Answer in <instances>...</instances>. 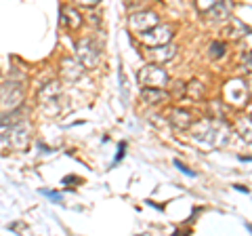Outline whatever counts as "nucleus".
Segmentation results:
<instances>
[{
	"instance_id": "nucleus-14",
	"label": "nucleus",
	"mask_w": 252,
	"mask_h": 236,
	"mask_svg": "<svg viewBox=\"0 0 252 236\" xmlns=\"http://www.w3.org/2000/svg\"><path fill=\"white\" fill-rule=\"evenodd\" d=\"M177 167H179L181 171H183V173H187V175H193V171H189V169L185 167V164H183V162H177Z\"/></svg>"
},
{
	"instance_id": "nucleus-12",
	"label": "nucleus",
	"mask_w": 252,
	"mask_h": 236,
	"mask_svg": "<svg viewBox=\"0 0 252 236\" xmlns=\"http://www.w3.org/2000/svg\"><path fill=\"white\" fill-rule=\"evenodd\" d=\"M225 53V44L223 42H212L210 44V59H219Z\"/></svg>"
},
{
	"instance_id": "nucleus-13",
	"label": "nucleus",
	"mask_w": 252,
	"mask_h": 236,
	"mask_svg": "<svg viewBox=\"0 0 252 236\" xmlns=\"http://www.w3.org/2000/svg\"><path fill=\"white\" fill-rule=\"evenodd\" d=\"M78 2L84 4V6H94V4L99 2V0H78Z\"/></svg>"
},
{
	"instance_id": "nucleus-10",
	"label": "nucleus",
	"mask_w": 252,
	"mask_h": 236,
	"mask_svg": "<svg viewBox=\"0 0 252 236\" xmlns=\"http://www.w3.org/2000/svg\"><path fill=\"white\" fill-rule=\"evenodd\" d=\"M59 84L57 82H51V84H46L42 93H40V101H55V99H59Z\"/></svg>"
},
{
	"instance_id": "nucleus-4",
	"label": "nucleus",
	"mask_w": 252,
	"mask_h": 236,
	"mask_svg": "<svg viewBox=\"0 0 252 236\" xmlns=\"http://www.w3.org/2000/svg\"><path fill=\"white\" fill-rule=\"evenodd\" d=\"M141 97H143L147 104H162V101L168 99V93L162 91V89H156V86H143Z\"/></svg>"
},
{
	"instance_id": "nucleus-3",
	"label": "nucleus",
	"mask_w": 252,
	"mask_h": 236,
	"mask_svg": "<svg viewBox=\"0 0 252 236\" xmlns=\"http://www.w3.org/2000/svg\"><path fill=\"white\" fill-rule=\"evenodd\" d=\"M156 23H160V17H158L156 13H137V15H132L130 17V28L135 30L137 34L145 32V30H149V28H154Z\"/></svg>"
},
{
	"instance_id": "nucleus-2",
	"label": "nucleus",
	"mask_w": 252,
	"mask_h": 236,
	"mask_svg": "<svg viewBox=\"0 0 252 236\" xmlns=\"http://www.w3.org/2000/svg\"><path fill=\"white\" fill-rule=\"evenodd\" d=\"M141 40L149 46H160L164 42H170L172 38V28L170 26H162V23H156L154 28L145 30V32H141Z\"/></svg>"
},
{
	"instance_id": "nucleus-7",
	"label": "nucleus",
	"mask_w": 252,
	"mask_h": 236,
	"mask_svg": "<svg viewBox=\"0 0 252 236\" xmlns=\"http://www.w3.org/2000/svg\"><path fill=\"white\" fill-rule=\"evenodd\" d=\"M191 122H193V118L187 110H175V112H172V124H175L177 129H189Z\"/></svg>"
},
{
	"instance_id": "nucleus-8",
	"label": "nucleus",
	"mask_w": 252,
	"mask_h": 236,
	"mask_svg": "<svg viewBox=\"0 0 252 236\" xmlns=\"http://www.w3.org/2000/svg\"><path fill=\"white\" fill-rule=\"evenodd\" d=\"M61 21L65 23V26H67L69 30H74V28H78V26H80V23H82L80 15H78V11H74V9H63Z\"/></svg>"
},
{
	"instance_id": "nucleus-5",
	"label": "nucleus",
	"mask_w": 252,
	"mask_h": 236,
	"mask_svg": "<svg viewBox=\"0 0 252 236\" xmlns=\"http://www.w3.org/2000/svg\"><path fill=\"white\" fill-rule=\"evenodd\" d=\"M6 141H9L13 148H26L30 141V135L21 131V124L17 122V124H11V139L6 137Z\"/></svg>"
},
{
	"instance_id": "nucleus-1",
	"label": "nucleus",
	"mask_w": 252,
	"mask_h": 236,
	"mask_svg": "<svg viewBox=\"0 0 252 236\" xmlns=\"http://www.w3.org/2000/svg\"><path fill=\"white\" fill-rule=\"evenodd\" d=\"M139 82L143 86H156V89H160V86L168 84V74L160 66H145L139 72Z\"/></svg>"
},
{
	"instance_id": "nucleus-9",
	"label": "nucleus",
	"mask_w": 252,
	"mask_h": 236,
	"mask_svg": "<svg viewBox=\"0 0 252 236\" xmlns=\"http://www.w3.org/2000/svg\"><path fill=\"white\" fill-rule=\"evenodd\" d=\"M225 34L229 38H240L244 34H248V28L244 26L242 21H238V19H229V28L225 30Z\"/></svg>"
},
{
	"instance_id": "nucleus-11",
	"label": "nucleus",
	"mask_w": 252,
	"mask_h": 236,
	"mask_svg": "<svg viewBox=\"0 0 252 236\" xmlns=\"http://www.w3.org/2000/svg\"><path fill=\"white\" fill-rule=\"evenodd\" d=\"M149 53H152L156 59H160V64H162V61H166V59H170L172 55H175V49H172V46H168V51H162L160 46H158V49H152Z\"/></svg>"
},
{
	"instance_id": "nucleus-6",
	"label": "nucleus",
	"mask_w": 252,
	"mask_h": 236,
	"mask_svg": "<svg viewBox=\"0 0 252 236\" xmlns=\"http://www.w3.org/2000/svg\"><path fill=\"white\" fill-rule=\"evenodd\" d=\"M206 15H208V19H212V21L227 19V17H229V6H227L225 0H219L217 4H212L210 9L206 11Z\"/></svg>"
}]
</instances>
